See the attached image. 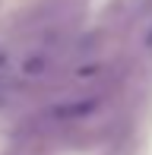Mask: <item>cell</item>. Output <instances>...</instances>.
Returning <instances> with one entry per match:
<instances>
[{
  "instance_id": "obj_1",
  "label": "cell",
  "mask_w": 152,
  "mask_h": 155,
  "mask_svg": "<svg viewBox=\"0 0 152 155\" xmlns=\"http://www.w3.org/2000/svg\"><path fill=\"white\" fill-rule=\"evenodd\" d=\"M98 104H101V101H98V98H92V95H86V98H64V101L51 104L45 114L51 117L54 124H82L89 114L98 111Z\"/></svg>"
},
{
  "instance_id": "obj_2",
  "label": "cell",
  "mask_w": 152,
  "mask_h": 155,
  "mask_svg": "<svg viewBox=\"0 0 152 155\" xmlns=\"http://www.w3.org/2000/svg\"><path fill=\"white\" fill-rule=\"evenodd\" d=\"M6 101H10V86H6V82H0V108H3Z\"/></svg>"
},
{
  "instance_id": "obj_3",
  "label": "cell",
  "mask_w": 152,
  "mask_h": 155,
  "mask_svg": "<svg viewBox=\"0 0 152 155\" xmlns=\"http://www.w3.org/2000/svg\"><path fill=\"white\" fill-rule=\"evenodd\" d=\"M149 45H152V35H149Z\"/></svg>"
}]
</instances>
